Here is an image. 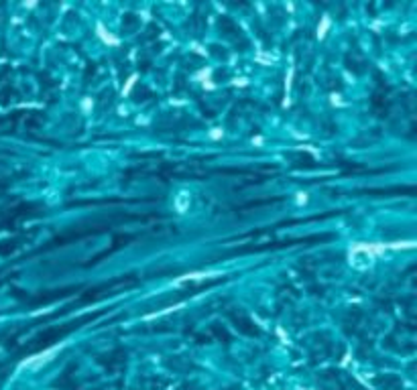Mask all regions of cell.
<instances>
[{"mask_svg": "<svg viewBox=\"0 0 417 390\" xmlns=\"http://www.w3.org/2000/svg\"><path fill=\"white\" fill-rule=\"evenodd\" d=\"M98 31H100V37H102V39H104L106 43H110V45H116V43H118V41H116V39H114V37H110V35H106V31H104V29H102V27H98Z\"/></svg>", "mask_w": 417, "mask_h": 390, "instance_id": "obj_1", "label": "cell"}, {"mask_svg": "<svg viewBox=\"0 0 417 390\" xmlns=\"http://www.w3.org/2000/svg\"><path fill=\"white\" fill-rule=\"evenodd\" d=\"M328 25H330V20H328V18H324V25H321V29H319V33H317L319 37H324V35H326V29H328Z\"/></svg>", "mask_w": 417, "mask_h": 390, "instance_id": "obj_2", "label": "cell"}]
</instances>
